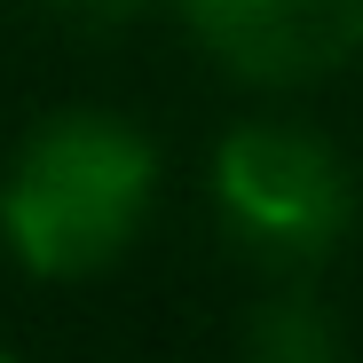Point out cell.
Returning a JSON list of instances; mask_svg holds the SVG:
<instances>
[{
    "instance_id": "cell-1",
    "label": "cell",
    "mask_w": 363,
    "mask_h": 363,
    "mask_svg": "<svg viewBox=\"0 0 363 363\" xmlns=\"http://www.w3.org/2000/svg\"><path fill=\"white\" fill-rule=\"evenodd\" d=\"M158 190L143 127L118 111H55L0 174V237L32 277H95L135 245Z\"/></svg>"
},
{
    "instance_id": "cell-2",
    "label": "cell",
    "mask_w": 363,
    "mask_h": 363,
    "mask_svg": "<svg viewBox=\"0 0 363 363\" xmlns=\"http://www.w3.org/2000/svg\"><path fill=\"white\" fill-rule=\"evenodd\" d=\"M213 198H221V221L237 229L245 253H261L269 269H308L347 237L355 182L316 127L253 118V127H237L221 143Z\"/></svg>"
},
{
    "instance_id": "cell-3",
    "label": "cell",
    "mask_w": 363,
    "mask_h": 363,
    "mask_svg": "<svg viewBox=\"0 0 363 363\" xmlns=\"http://www.w3.org/2000/svg\"><path fill=\"white\" fill-rule=\"evenodd\" d=\"M198 48L237 79L308 87L363 48V0H182Z\"/></svg>"
},
{
    "instance_id": "cell-4",
    "label": "cell",
    "mask_w": 363,
    "mask_h": 363,
    "mask_svg": "<svg viewBox=\"0 0 363 363\" xmlns=\"http://www.w3.org/2000/svg\"><path fill=\"white\" fill-rule=\"evenodd\" d=\"M245 363H340V324L324 300L308 292H277L245 324Z\"/></svg>"
},
{
    "instance_id": "cell-5",
    "label": "cell",
    "mask_w": 363,
    "mask_h": 363,
    "mask_svg": "<svg viewBox=\"0 0 363 363\" xmlns=\"http://www.w3.org/2000/svg\"><path fill=\"white\" fill-rule=\"evenodd\" d=\"M40 9L55 24H72V32H118V24L143 16V0H40Z\"/></svg>"
},
{
    "instance_id": "cell-6",
    "label": "cell",
    "mask_w": 363,
    "mask_h": 363,
    "mask_svg": "<svg viewBox=\"0 0 363 363\" xmlns=\"http://www.w3.org/2000/svg\"><path fill=\"white\" fill-rule=\"evenodd\" d=\"M0 363H16V355H9V347H0Z\"/></svg>"
}]
</instances>
